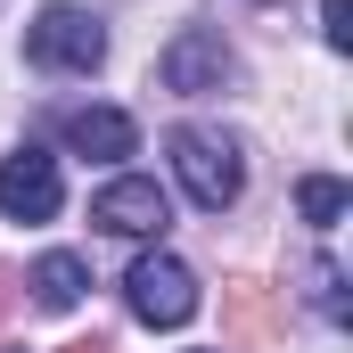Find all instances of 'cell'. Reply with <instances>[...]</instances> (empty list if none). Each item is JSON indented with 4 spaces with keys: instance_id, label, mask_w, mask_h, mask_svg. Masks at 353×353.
I'll return each mask as SVG.
<instances>
[{
    "instance_id": "1",
    "label": "cell",
    "mask_w": 353,
    "mask_h": 353,
    "mask_svg": "<svg viewBox=\"0 0 353 353\" xmlns=\"http://www.w3.org/2000/svg\"><path fill=\"white\" fill-rule=\"evenodd\" d=\"M165 148H173V173H181V189H189V205H205V214L239 205V189H247V165H239V140H230V132L181 123Z\"/></svg>"
},
{
    "instance_id": "2",
    "label": "cell",
    "mask_w": 353,
    "mask_h": 353,
    "mask_svg": "<svg viewBox=\"0 0 353 353\" xmlns=\"http://www.w3.org/2000/svg\"><path fill=\"white\" fill-rule=\"evenodd\" d=\"M25 58L33 66H50V74H90L99 58H107V25L74 8V0H50L41 17H33V33H25Z\"/></svg>"
},
{
    "instance_id": "3",
    "label": "cell",
    "mask_w": 353,
    "mask_h": 353,
    "mask_svg": "<svg viewBox=\"0 0 353 353\" xmlns=\"http://www.w3.org/2000/svg\"><path fill=\"white\" fill-rule=\"evenodd\" d=\"M123 304L148 329H181V321H197V271L157 247V255H140V263L123 271Z\"/></svg>"
},
{
    "instance_id": "4",
    "label": "cell",
    "mask_w": 353,
    "mask_h": 353,
    "mask_svg": "<svg viewBox=\"0 0 353 353\" xmlns=\"http://www.w3.org/2000/svg\"><path fill=\"white\" fill-rule=\"evenodd\" d=\"M58 197H66V181H58V157H50V148L25 140V148L0 157V214H8V222H50Z\"/></svg>"
},
{
    "instance_id": "5",
    "label": "cell",
    "mask_w": 353,
    "mask_h": 353,
    "mask_svg": "<svg viewBox=\"0 0 353 353\" xmlns=\"http://www.w3.org/2000/svg\"><path fill=\"white\" fill-rule=\"evenodd\" d=\"M90 222L115 230V239H157V230L173 222V197H165L157 181H140V173H115L99 197H90Z\"/></svg>"
},
{
    "instance_id": "6",
    "label": "cell",
    "mask_w": 353,
    "mask_h": 353,
    "mask_svg": "<svg viewBox=\"0 0 353 353\" xmlns=\"http://www.w3.org/2000/svg\"><path fill=\"white\" fill-rule=\"evenodd\" d=\"M279 337V288L263 279H222V345L230 353H263Z\"/></svg>"
},
{
    "instance_id": "7",
    "label": "cell",
    "mask_w": 353,
    "mask_h": 353,
    "mask_svg": "<svg viewBox=\"0 0 353 353\" xmlns=\"http://www.w3.org/2000/svg\"><path fill=\"white\" fill-rule=\"evenodd\" d=\"M230 74H239V58L222 50V33H197L189 25L173 50H165V90H181V99H205V90H222Z\"/></svg>"
},
{
    "instance_id": "8",
    "label": "cell",
    "mask_w": 353,
    "mask_h": 353,
    "mask_svg": "<svg viewBox=\"0 0 353 353\" xmlns=\"http://www.w3.org/2000/svg\"><path fill=\"white\" fill-rule=\"evenodd\" d=\"M58 140H66L74 157H90V165H115V157L140 148V123H132L123 107H74V115L58 123Z\"/></svg>"
},
{
    "instance_id": "9",
    "label": "cell",
    "mask_w": 353,
    "mask_h": 353,
    "mask_svg": "<svg viewBox=\"0 0 353 353\" xmlns=\"http://www.w3.org/2000/svg\"><path fill=\"white\" fill-rule=\"evenodd\" d=\"M83 288H90V271H83V255H66V247H50V255L33 263V296H41L50 312L83 304Z\"/></svg>"
},
{
    "instance_id": "10",
    "label": "cell",
    "mask_w": 353,
    "mask_h": 353,
    "mask_svg": "<svg viewBox=\"0 0 353 353\" xmlns=\"http://www.w3.org/2000/svg\"><path fill=\"white\" fill-rule=\"evenodd\" d=\"M296 205H304V222H312V230H337V222H345V181H329V173H312V181H296Z\"/></svg>"
},
{
    "instance_id": "11",
    "label": "cell",
    "mask_w": 353,
    "mask_h": 353,
    "mask_svg": "<svg viewBox=\"0 0 353 353\" xmlns=\"http://www.w3.org/2000/svg\"><path fill=\"white\" fill-rule=\"evenodd\" d=\"M312 304H321L329 321H345V271L337 263H312Z\"/></svg>"
},
{
    "instance_id": "12",
    "label": "cell",
    "mask_w": 353,
    "mask_h": 353,
    "mask_svg": "<svg viewBox=\"0 0 353 353\" xmlns=\"http://www.w3.org/2000/svg\"><path fill=\"white\" fill-rule=\"evenodd\" d=\"M321 33L329 50H353V0H321Z\"/></svg>"
},
{
    "instance_id": "13",
    "label": "cell",
    "mask_w": 353,
    "mask_h": 353,
    "mask_svg": "<svg viewBox=\"0 0 353 353\" xmlns=\"http://www.w3.org/2000/svg\"><path fill=\"white\" fill-rule=\"evenodd\" d=\"M25 296V279H17V263H0V321H8V304Z\"/></svg>"
},
{
    "instance_id": "14",
    "label": "cell",
    "mask_w": 353,
    "mask_h": 353,
    "mask_svg": "<svg viewBox=\"0 0 353 353\" xmlns=\"http://www.w3.org/2000/svg\"><path fill=\"white\" fill-rule=\"evenodd\" d=\"M66 353H115V345H107V337H83V345H66Z\"/></svg>"
}]
</instances>
